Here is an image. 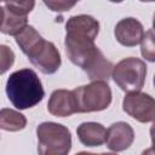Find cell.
I'll return each mask as SVG.
<instances>
[{
    "label": "cell",
    "instance_id": "obj_19",
    "mask_svg": "<svg viewBox=\"0 0 155 155\" xmlns=\"http://www.w3.org/2000/svg\"><path fill=\"white\" fill-rule=\"evenodd\" d=\"M2 21H4V7L0 5V27L2 24Z\"/></svg>",
    "mask_w": 155,
    "mask_h": 155
},
{
    "label": "cell",
    "instance_id": "obj_18",
    "mask_svg": "<svg viewBox=\"0 0 155 155\" xmlns=\"http://www.w3.org/2000/svg\"><path fill=\"white\" fill-rule=\"evenodd\" d=\"M142 155H154V153H153V148H148L147 150H144V151L142 153Z\"/></svg>",
    "mask_w": 155,
    "mask_h": 155
},
{
    "label": "cell",
    "instance_id": "obj_20",
    "mask_svg": "<svg viewBox=\"0 0 155 155\" xmlns=\"http://www.w3.org/2000/svg\"><path fill=\"white\" fill-rule=\"evenodd\" d=\"M75 155H101V154H94V153H87V151H80Z\"/></svg>",
    "mask_w": 155,
    "mask_h": 155
},
{
    "label": "cell",
    "instance_id": "obj_6",
    "mask_svg": "<svg viewBox=\"0 0 155 155\" xmlns=\"http://www.w3.org/2000/svg\"><path fill=\"white\" fill-rule=\"evenodd\" d=\"M124 111L142 124H148L154 120L155 115V101L144 92H128L122 101Z\"/></svg>",
    "mask_w": 155,
    "mask_h": 155
},
{
    "label": "cell",
    "instance_id": "obj_9",
    "mask_svg": "<svg viewBox=\"0 0 155 155\" xmlns=\"http://www.w3.org/2000/svg\"><path fill=\"white\" fill-rule=\"evenodd\" d=\"M47 110L57 117H67L75 114L76 109L73 92L63 88L54 90L47 102Z\"/></svg>",
    "mask_w": 155,
    "mask_h": 155
},
{
    "label": "cell",
    "instance_id": "obj_1",
    "mask_svg": "<svg viewBox=\"0 0 155 155\" xmlns=\"http://www.w3.org/2000/svg\"><path fill=\"white\" fill-rule=\"evenodd\" d=\"M6 94L13 107L24 110L39 104L45 97V91L38 74L33 69L24 68L8 76Z\"/></svg>",
    "mask_w": 155,
    "mask_h": 155
},
{
    "label": "cell",
    "instance_id": "obj_4",
    "mask_svg": "<svg viewBox=\"0 0 155 155\" xmlns=\"http://www.w3.org/2000/svg\"><path fill=\"white\" fill-rule=\"evenodd\" d=\"M111 78L114 82L127 93L140 91L145 84L147 64L136 57L124 58L114 65Z\"/></svg>",
    "mask_w": 155,
    "mask_h": 155
},
{
    "label": "cell",
    "instance_id": "obj_13",
    "mask_svg": "<svg viewBox=\"0 0 155 155\" xmlns=\"http://www.w3.org/2000/svg\"><path fill=\"white\" fill-rule=\"evenodd\" d=\"M76 134L80 143L85 147H101L105 143L107 128L99 122L88 121L78 126Z\"/></svg>",
    "mask_w": 155,
    "mask_h": 155
},
{
    "label": "cell",
    "instance_id": "obj_3",
    "mask_svg": "<svg viewBox=\"0 0 155 155\" xmlns=\"http://www.w3.org/2000/svg\"><path fill=\"white\" fill-rule=\"evenodd\" d=\"M76 113L105 110L111 103V90L107 81H92L73 91Z\"/></svg>",
    "mask_w": 155,
    "mask_h": 155
},
{
    "label": "cell",
    "instance_id": "obj_14",
    "mask_svg": "<svg viewBox=\"0 0 155 155\" xmlns=\"http://www.w3.org/2000/svg\"><path fill=\"white\" fill-rule=\"evenodd\" d=\"M27 126V117L17 110L4 108L0 109V128L8 132H17Z\"/></svg>",
    "mask_w": 155,
    "mask_h": 155
},
{
    "label": "cell",
    "instance_id": "obj_5",
    "mask_svg": "<svg viewBox=\"0 0 155 155\" xmlns=\"http://www.w3.org/2000/svg\"><path fill=\"white\" fill-rule=\"evenodd\" d=\"M35 1H6L4 4V21L0 31L16 36L28 25V13L34 8Z\"/></svg>",
    "mask_w": 155,
    "mask_h": 155
},
{
    "label": "cell",
    "instance_id": "obj_10",
    "mask_svg": "<svg viewBox=\"0 0 155 155\" xmlns=\"http://www.w3.org/2000/svg\"><path fill=\"white\" fill-rule=\"evenodd\" d=\"M30 63L42 74H54L62 64L61 53L53 42L46 41L44 48L36 57L30 59Z\"/></svg>",
    "mask_w": 155,
    "mask_h": 155
},
{
    "label": "cell",
    "instance_id": "obj_2",
    "mask_svg": "<svg viewBox=\"0 0 155 155\" xmlns=\"http://www.w3.org/2000/svg\"><path fill=\"white\" fill-rule=\"evenodd\" d=\"M39 155H68L71 149V133L62 124L46 121L36 127Z\"/></svg>",
    "mask_w": 155,
    "mask_h": 155
},
{
    "label": "cell",
    "instance_id": "obj_15",
    "mask_svg": "<svg viewBox=\"0 0 155 155\" xmlns=\"http://www.w3.org/2000/svg\"><path fill=\"white\" fill-rule=\"evenodd\" d=\"M140 52L142 56L149 61L154 62L155 61V45H154V31L153 29H149L147 33H144V36L140 41Z\"/></svg>",
    "mask_w": 155,
    "mask_h": 155
},
{
    "label": "cell",
    "instance_id": "obj_17",
    "mask_svg": "<svg viewBox=\"0 0 155 155\" xmlns=\"http://www.w3.org/2000/svg\"><path fill=\"white\" fill-rule=\"evenodd\" d=\"M44 4L48 8H51L52 11H56V12L69 11L71 7H74L76 5L75 1H73V2H68V1H44Z\"/></svg>",
    "mask_w": 155,
    "mask_h": 155
},
{
    "label": "cell",
    "instance_id": "obj_11",
    "mask_svg": "<svg viewBox=\"0 0 155 155\" xmlns=\"http://www.w3.org/2000/svg\"><path fill=\"white\" fill-rule=\"evenodd\" d=\"M99 33V22L88 15H78L68 19L65 24V34L96 39Z\"/></svg>",
    "mask_w": 155,
    "mask_h": 155
},
{
    "label": "cell",
    "instance_id": "obj_21",
    "mask_svg": "<svg viewBox=\"0 0 155 155\" xmlns=\"http://www.w3.org/2000/svg\"><path fill=\"white\" fill-rule=\"evenodd\" d=\"M101 155H117L116 153H101Z\"/></svg>",
    "mask_w": 155,
    "mask_h": 155
},
{
    "label": "cell",
    "instance_id": "obj_16",
    "mask_svg": "<svg viewBox=\"0 0 155 155\" xmlns=\"http://www.w3.org/2000/svg\"><path fill=\"white\" fill-rule=\"evenodd\" d=\"M15 63V53L7 45H0V75L5 74Z\"/></svg>",
    "mask_w": 155,
    "mask_h": 155
},
{
    "label": "cell",
    "instance_id": "obj_7",
    "mask_svg": "<svg viewBox=\"0 0 155 155\" xmlns=\"http://www.w3.org/2000/svg\"><path fill=\"white\" fill-rule=\"evenodd\" d=\"M114 35L120 45L126 47H133L140 44L144 36V28L138 19L133 17H126L116 23Z\"/></svg>",
    "mask_w": 155,
    "mask_h": 155
},
{
    "label": "cell",
    "instance_id": "obj_12",
    "mask_svg": "<svg viewBox=\"0 0 155 155\" xmlns=\"http://www.w3.org/2000/svg\"><path fill=\"white\" fill-rule=\"evenodd\" d=\"M15 39L16 44L19 46V48L28 57L29 61L39 54L46 42V40L36 31V29L29 24L19 34H17Z\"/></svg>",
    "mask_w": 155,
    "mask_h": 155
},
{
    "label": "cell",
    "instance_id": "obj_8",
    "mask_svg": "<svg viewBox=\"0 0 155 155\" xmlns=\"http://www.w3.org/2000/svg\"><path fill=\"white\" fill-rule=\"evenodd\" d=\"M134 140V131L132 126L125 121H117L109 126L105 134L107 147L115 151H124L128 149Z\"/></svg>",
    "mask_w": 155,
    "mask_h": 155
}]
</instances>
